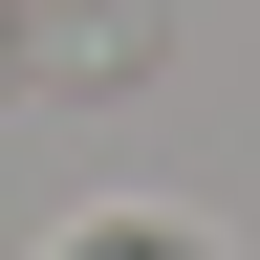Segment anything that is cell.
Returning a JSON list of instances; mask_svg holds the SVG:
<instances>
[{
  "label": "cell",
  "mask_w": 260,
  "mask_h": 260,
  "mask_svg": "<svg viewBox=\"0 0 260 260\" xmlns=\"http://www.w3.org/2000/svg\"><path fill=\"white\" fill-rule=\"evenodd\" d=\"M65 260H195V239H152V217H87V239H65Z\"/></svg>",
  "instance_id": "1"
}]
</instances>
